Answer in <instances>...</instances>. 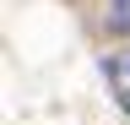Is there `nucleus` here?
<instances>
[{
	"label": "nucleus",
	"instance_id": "2",
	"mask_svg": "<svg viewBox=\"0 0 130 125\" xmlns=\"http://www.w3.org/2000/svg\"><path fill=\"white\" fill-rule=\"evenodd\" d=\"M119 33H130V0H114V17H108Z\"/></svg>",
	"mask_w": 130,
	"mask_h": 125
},
{
	"label": "nucleus",
	"instance_id": "1",
	"mask_svg": "<svg viewBox=\"0 0 130 125\" xmlns=\"http://www.w3.org/2000/svg\"><path fill=\"white\" fill-rule=\"evenodd\" d=\"M103 76H108L114 103L130 114V49H114V54H103Z\"/></svg>",
	"mask_w": 130,
	"mask_h": 125
}]
</instances>
